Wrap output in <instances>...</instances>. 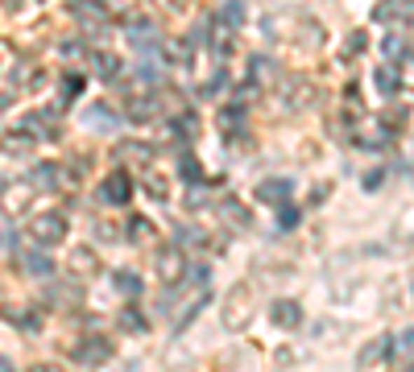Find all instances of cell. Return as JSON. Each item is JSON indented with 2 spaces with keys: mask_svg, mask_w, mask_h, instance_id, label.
Returning a JSON list of instances; mask_svg holds the SVG:
<instances>
[{
  "mask_svg": "<svg viewBox=\"0 0 414 372\" xmlns=\"http://www.w3.org/2000/svg\"><path fill=\"white\" fill-rule=\"evenodd\" d=\"M274 323H282V327H298V319H303V310L294 306V302H274Z\"/></svg>",
  "mask_w": 414,
  "mask_h": 372,
  "instance_id": "cell-2",
  "label": "cell"
},
{
  "mask_svg": "<svg viewBox=\"0 0 414 372\" xmlns=\"http://www.w3.org/2000/svg\"><path fill=\"white\" fill-rule=\"evenodd\" d=\"M104 190H108L112 203H125V199H129V178H125V174H112V178L104 183Z\"/></svg>",
  "mask_w": 414,
  "mask_h": 372,
  "instance_id": "cell-3",
  "label": "cell"
},
{
  "mask_svg": "<svg viewBox=\"0 0 414 372\" xmlns=\"http://www.w3.org/2000/svg\"><path fill=\"white\" fill-rule=\"evenodd\" d=\"M116 281H120V289H133V294H137V289H141V281H137V278H125V273H120V278H116Z\"/></svg>",
  "mask_w": 414,
  "mask_h": 372,
  "instance_id": "cell-9",
  "label": "cell"
},
{
  "mask_svg": "<svg viewBox=\"0 0 414 372\" xmlns=\"http://www.w3.org/2000/svg\"><path fill=\"white\" fill-rule=\"evenodd\" d=\"M108 356H112L108 343H88V348H79V360H108Z\"/></svg>",
  "mask_w": 414,
  "mask_h": 372,
  "instance_id": "cell-4",
  "label": "cell"
},
{
  "mask_svg": "<svg viewBox=\"0 0 414 372\" xmlns=\"http://www.w3.org/2000/svg\"><path fill=\"white\" fill-rule=\"evenodd\" d=\"M29 273H50V261L46 257H29Z\"/></svg>",
  "mask_w": 414,
  "mask_h": 372,
  "instance_id": "cell-8",
  "label": "cell"
},
{
  "mask_svg": "<svg viewBox=\"0 0 414 372\" xmlns=\"http://www.w3.org/2000/svg\"><path fill=\"white\" fill-rule=\"evenodd\" d=\"M381 356H385V339H377L373 348H365V352H361V364H373V360H381Z\"/></svg>",
  "mask_w": 414,
  "mask_h": 372,
  "instance_id": "cell-6",
  "label": "cell"
},
{
  "mask_svg": "<svg viewBox=\"0 0 414 372\" xmlns=\"http://www.w3.org/2000/svg\"><path fill=\"white\" fill-rule=\"evenodd\" d=\"M290 194V186L286 183H261V199H274V203H282Z\"/></svg>",
  "mask_w": 414,
  "mask_h": 372,
  "instance_id": "cell-5",
  "label": "cell"
},
{
  "mask_svg": "<svg viewBox=\"0 0 414 372\" xmlns=\"http://www.w3.org/2000/svg\"><path fill=\"white\" fill-rule=\"evenodd\" d=\"M377 87H381V92H394V87H398V75H394V71L385 66V71L377 75Z\"/></svg>",
  "mask_w": 414,
  "mask_h": 372,
  "instance_id": "cell-7",
  "label": "cell"
},
{
  "mask_svg": "<svg viewBox=\"0 0 414 372\" xmlns=\"http://www.w3.org/2000/svg\"><path fill=\"white\" fill-rule=\"evenodd\" d=\"M34 232H38V240H42V244H54L58 236L67 232V224H62L58 215H46V220H38V224H34Z\"/></svg>",
  "mask_w": 414,
  "mask_h": 372,
  "instance_id": "cell-1",
  "label": "cell"
}]
</instances>
